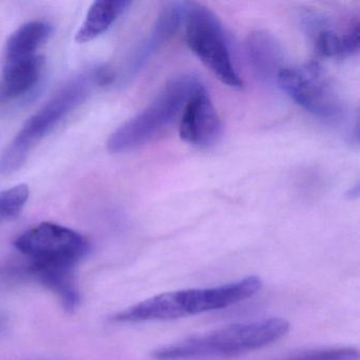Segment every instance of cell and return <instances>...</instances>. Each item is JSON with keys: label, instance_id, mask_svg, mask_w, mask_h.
Returning a JSON list of instances; mask_svg holds the SVG:
<instances>
[{"label": "cell", "instance_id": "6da1fadb", "mask_svg": "<svg viewBox=\"0 0 360 360\" xmlns=\"http://www.w3.org/2000/svg\"><path fill=\"white\" fill-rule=\"evenodd\" d=\"M14 246L24 258L20 274L53 292L66 311H75L81 301L75 271L91 250L87 238L45 222L22 233Z\"/></svg>", "mask_w": 360, "mask_h": 360}, {"label": "cell", "instance_id": "7a4b0ae2", "mask_svg": "<svg viewBox=\"0 0 360 360\" xmlns=\"http://www.w3.org/2000/svg\"><path fill=\"white\" fill-rule=\"evenodd\" d=\"M262 288L257 276L214 288L164 292L136 303L113 316L117 323L167 321L226 309L254 297Z\"/></svg>", "mask_w": 360, "mask_h": 360}, {"label": "cell", "instance_id": "3957f363", "mask_svg": "<svg viewBox=\"0 0 360 360\" xmlns=\"http://www.w3.org/2000/svg\"><path fill=\"white\" fill-rule=\"evenodd\" d=\"M290 323L283 318H264L189 337L153 352L155 360H224L262 349L285 336Z\"/></svg>", "mask_w": 360, "mask_h": 360}, {"label": "cell", "instance_id": "277c9868", "mask_svg": "<svg viewBox=\"0 0 360 360\" xmlns=\"http://www.w3.org/2000/svg\"><path fill=\"white\" fill-rule=\"evenodd\" d=\"M96 86H98L96 67L65 84L25 123L8 145L0 157V174L9 176L20 170L35 147L87 100Z\"/></svg>", "mask_w": 360, "mask_h": 360}, {"label": "cell", "instance_id": "5b68a950", "mask_svg": "<svg viewBox=\"0 0 360 360\" xmlns=\"http://www.w3.org/2000/svg\"><path fill=\"white\" fill-rule=\"evenodd\" d=\"M201 85L199 79L191 75H183L166 84L141 112L109 136V153H129L162 136L176 121H180L185 105Z\"/></svg>", "mask_w": 360, "mask_h": 360}, {"label": "cell", "instance_id": "8992f818", "mask_svg": "<svg viewBox=\"0 0 360 360\" xmlns=\"http://www.w3.org/2000/svg\"><path fill=\"white\" fill-rule=\"evenodd\" d=\"M185 37L193 53L224 85L233 89L243 86L231 63L222 26L207 8L198 4H185Z\"/></svg>", "mask_w": 360, "mask_h": 360}, {"label": "cell", "instance_id": "52a82bcc", "mask_svg": "<svg viewBox=\"0 0 360 360\" xmlns=\"http://www.w3.org/2000/svg\"><path fill=\"white\" fill-rule=\"evenodd\" d=\"M277 83L295 103L322 119H338L342 104L318 65L300 68H282Z\"/></svg>", "mask_w": 360, "mask_h": 360}, {"label": "cell", "instance_id": "ba28073f", "mask_svg": "<svg viewBox=\"0 0 360 360\" xmlns=\"http://www.w3.org/2000/svg\"><path fill=\"white\" fill-rule=\"evenodd\" d=\"M222 132V124L216 108L203 86H200L188 102L179 121V134L187 144L208 147Z\"/></svg>", "mask_w": 360, "mask_h": 360}, {"label": "cell", "instance_id": "9c48e42d", "mask_svg": "<svg viewBox=\"0 0 360 360\" xmlns=\"http://www.w3.org/2000/svg\"><path fill=\"white\" fill-rule=\"evenodd\" d=\"M185 4H170L164 8L155 20L148 39L142 44L130 63L127 71L128 79L136 77L148 60L159 51L172 37L176 35L184 18Z\"/></svg>", "mask_w": 360, "mask_h": 360}, {"label": "cell", "instance_id": "30bf717a", "mask_svg": "<svg viewBox=\"0 0 360 360\" xmlns=\"http://www.w3.org/2000/svg\"><path fill=\"white\" fill-rule=\"evenodd\" d=\"M43 70L44 58L39 54L30 58L5 60L0 82V104L30 94L39 84Z\"/></svg>", "mask_w": 360, "mask_h": 360}, {"label": "cell", "instance_id": "8fae6325", "mask_svg": "<svg viewBox=\"0 0 360 360\" xmlns=\"http://www.w3.org/2000/svg\"><path fill=\"white\" fill-rule=\"evenodd\" d=\"M248 60L255 73L262 81L277 77L281 70L282 53L278 41L263 31L252 32L246 43Z\"/></svg>", "mask_w": 360, "mask_h": 360}, {"label": "cell", "instance_id": "7c38bea8", "mask_svg": "<svg viewBox=\"0 0 360 360\" xmlns=\"http://www.w3.org/2000/svg\"><path fill=\"white\" fill-rule=\"evenodd\" d=\"M131 5L127 0H100L92 4L85 20L75 35L79 44L89 43L105 34Z\"/></svg>", "mask_w": 360, "mask_h": 360}, {"label": "cell", "instance_id": "4fadbf2b", "mask_svg": "<svg viewBox=\"0 0 360 360\" xmlns=\"http://www.w3.org/2000/svg\"><path fill=\"white\" fill-rule=\"evenodd\" d=\"M53 28L49 22H27L12 33L6 44L5 60H22L39 56L37 51L49 41Z\"/></svg>", "mask_w": 360, "mask_h": 360}, {"label": "cell", "instance_id": "5bb4252c", "mask_svg": "<svg viewBox=\"0 0 360 360\" xmlns=\"http://www.w3.org/2000/svg\"><path fill=\"white\" fill-rule=\"evenodd\" d=\"M30 197L28 185L18 184L0 191V224L20 217Z\"/></svg>", "mask_w": 360, "mask_h": 360}, {"label": "cell", "instance_id": "9a60e30c", "mask_svg": "<svg viewBox=\"0 0 360 360\" xmlns=\"http://www.w3.org/2000/svg\"><path fill=\"white\" fill-rule=\"evenodd\" d=\"M282 360H359V352L354 347H333L297 354Z\"/></svg>", "mask_w": 360, "mask_h": 360}, {"label": "cell", "instance_id": "2e32d148", "mask_svg": "<svg viewBox=\"0 0 360 360\" xmlns=\"http://www.w3.org/2000/svg\"><path fill=\"white\" fill-rule=\"evenodd\" d=\"M316 47L317 51L326 58L347 56L342 35H338L333 31H323L320 33L316 41Z\"/></svg>", "mask_w": 360, "mask_h": 360}, {"label": "cell", "instance_id": "e0dca14e", "mask_svg": "<svg viewBox=\"0 0 360 360\" xmlns=\"http://www.w3.org/2000/svg\"><path fill=\"white\" fill-rule=\"evenodd\" d=\"M6 326V318L3 315H0V330H3L4 326Z\"/></svg>", "mask_w": 360, "mask_h": 360}]
</instances>
